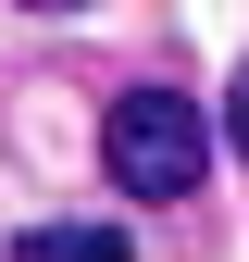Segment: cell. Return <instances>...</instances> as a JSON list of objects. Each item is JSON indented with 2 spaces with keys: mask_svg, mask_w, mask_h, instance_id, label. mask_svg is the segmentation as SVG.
<instances>
[{
  "mask_svg": "<svg viewBox=\"0 0 249 262\" xmlns=\"http://www.w3.org/2000/svg\"><path fill=\"white\" fill-rule=\"evenodd\" d=\"M100 150H112L124 200H187V187L212 175V113L187 100V88H124L112 125H100Z\"/></svg>",
  "mask_w": 249,
  "mask_h": 262,
  "instance_id": "cell-1",
  "label": "cell"
},
{
  "mask_svg": "<svg viewBox=\"0 0 249 262\" xmlns=\"http://www.w3.org/2000/svg\"><path fill=\"white\" fill-rule=\"evenodd\" d=\"M13 262H137V237L124 225H25Z\"/></svg>",
  "mask_w": 249,
  "mask_h": 262,
  "instance_id": "cell-2",
  "label": "cell"
},
{
  "mask_svg": "<svg viewBox=\"0 0 249 262\" xmlns=\"http://www.w3.org/2000/svg\"><path fill=\"white\" fill-rule=\"evenodd\" d=\"M225 150L249 162V62H237V88H225Z\"/></svg>",
  "mask_w": 249,
  "mask_h": 262,
  "instance_id": "cell-3",
  "label": "cell"
},
{
  "mask_svg": "<svg viewBox=\"0 0 249 262\" xmlns=\"http://www.w3.org/2000/svg\"><path fill=\"white\" fill-rule=\"evenodd\" d=\"M25 13H87V0H25Z\"/></svg>",
  "mask_w": 249,
  "mask_h": 262,
  "instance_id": "cell-4",
  "label": "cell"
}]
</instances>
